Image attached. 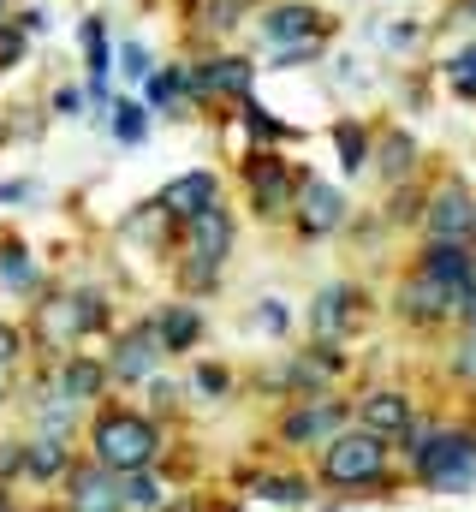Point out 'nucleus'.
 Listing matches in <instances>:
<instances>
[{"instance_id": "nucleus-30", "label": "nucleus", "mask_w": 476, "mask_h": 512, "mask_svg": "<svg viewBox=\"0 0 476 512\" xmlns=\"http://www.w3.org/2000/svg\"><path fill=\"white\" fill-rule=\"evenodd\" d=\"M244 120H250V131H256V137H280V126H274V120H268V114H262L256 102L244 108Z\"/></svg>"}, {"instance_id": "nucleus-23", "label": "nucleus", "mask_w": 476, "mask_h": 512, "mask_svg": "<svg viewBox=\"0 0 476 512\" xmlns=\"http://www.w3.org/2000/svg\"><path fill=\"white\" fill-rule=\"evenodd\" d=\"M114 137L119 143H143V137H149V114H143L137 102H119L114 108Z\"/></svg>"}, {"instance_id": "nucleus-37", "label": "nucleus", "mask_w": 476, "mask_h": 512, "mask_svg": "<svg viewBox=\"0 0 476 512\" xmlns=\"http://www.w3.org/2000/svg\"><path fill=\"white\" fill-rule=\"evenodd\" d=\"M459 310L471 316V328H476V286H471V292H465V298H459Z\"/></svg>"}, {"instance_id": "nucleus-14", "label": "nucleus", "mask_w": 476, "mask_h": 512, "mask_svg": "<svg viewBox=\"0 0 476 512\" xmlns=\"http://www.w3.org/2000/svg\"><path fill=\"white\" fill-rule=\"evenodd\" d=\"M66 489H72V495H66L72 507H102V512L119 507V471H108L102 459H96L90 471H78V477H72Z\"/></svg>"}, {"instance_id": "nucleus-35", "label": "nucleus", "mask_w": 476, "mask_h": 512, "mask_svg": "<svg viewBox=\"0 0 476 512\" xmlns=\"http://www.w3.org/2000/svg\"><path fill=\"white\" fill-rule=\"evenodd\" d=\"M262 322H268V328H286V310H280V304L268 298V304H262Z\"/></svg>"}, {"instance_id": "nucleus-22", "label": "nucleus", "mask_w": 476, "mask_h": 512, "mask_svg": "<svg viewBox=\"0 0 476 512\" xmlns=\"http://www.w3.org/2000/svg\"><path fill=\"white\" fill-rule=\"evenodd\" d=\"M346 304H352V292H346V286L322 292V298H316V328H322V334H340V328H346Z\"/></svg>"}, {"instance_id": "nucleus-10", "label": "nucleus", "mask_w": 476, "mask_h": 512, "mask_svg": "<svg viewBox=\"0 0 476 512\" xmlns=\"http://www.w3.org/2000/svg\"><path fill=\"white\" fill-rule=\"evenodd\" d=\"M346 221V197L328 185V179H304V209H298V227L304 233H334Z\"/></svg>"}, {"instance_id": "nucleus-15", "label": "nucleus", "mask_w": 476, "mask_h": 512, "mask_svg": "<svg viewBox=\"0 0 476 512\" xmlns=\"http://www.w3.org/2000/svg\"><path fill=\"white\" fill-rule=\"evenodd\" d=\"M250 185H256V209L262 215H280L292 203V179H286V161H250Z\"/></svg>"}, {"instance_id": "nucleus-6", "label": "nucleus", "mask_w": 476, "mask_h": 512, "mask_svg": "<svg viewBox=\"0 0 476 512\" xmlns=\"http://www.w3.org/2000/svg\"><path fill=\"white\" fill-rule=\"evenodd\" d=\"M161 358H167L161 328H131V334L119 340V352H114V376L119 382H143V376H155Z\"/></svg>"}, {"instance_id": "nucleus-11", "label": "nucleus", "mask_w": 476, "mask_h": 512, "mask_svg": "<svg viewBox=\"0 0 476 512\" xmlns=\"http://www.w3.org/2000/svg\"><path fill=\"white\" fill-rule=\"evenodd\" d=\"M346 423V411L334 405V399H316V405H304V411H292L286 417V441H298V447H316V441H334V429Z\"/></svg>"}, {"instance_id": "nucleus-3", "label": "nucleus", "mask_w": 476, "mask_h": 512, "mask_svg": "<svg viewBox=\"0 0 476 512\" xmlns=\"http://www.w3.org/2000/svg\"><path fill=\"white\" fill-rule=\"evenodd\" d=\"M381 471H387V441H381L375 429H363V435H334V441L322 447V477L340 483V489H363V483H375Z\"/></svg>"}, {"instance_id": "nucleus-34", "label": "nucleus", "mask_w": 476, "mask_h": 512, "mask_svg": "<svg viewBox=\"0 0 476 512\" xmlns=\"http://www.w3.org/2000/svg\"><path fill=\"white\" fill-rule=\"evenodd\" d=\"M18 24H24V36H42V30H48V12H24Z\"/></svg>"}, {"instance_id": "nucleus-24", "label": "nucleus", "mask_w": 476, "mask_h": 512, "mask_svg": "<svg viewBox=\"0 0 476 512\" xmlns=\"http://www.w3.org/2000/svg\"><path fill=\"white\" fill-rule=\"evenodd\" d=\"M0 280H6V286H36V262L18 251V245H6V251H0Z\"/></svg>"}, {"instance_id": "nucleus-28", "label": "nucleus", "mask_w": 476, "mask_h": 512, "mask_svg": "<svg viewBox=\"0 0 476 512\" xmlns=\"http://www.w3.org/2000/svg\"><path fill=\"white\" fill-rule=\"evenodd\" d=\"M173 96H179V72H149V102L167 108Z\"/></svg>"}, {"instance_id": "nucleus-5", "label": "nucleus", "mask_w": 476, "mask_h": 512, "mask_svg": "<svg viewBox=\"0 0 476 512\" xmlns=\"http://www.w3.org/2000/svg\"><path fill=\"white\" fill-rule=\"evenodd\" d=\"M423 274H435L453 298H465L476 286V256L459 245V239H435L429 251H423Z\"/></svg>"}, {"instance_id": "nucleus-16", "label": "nucleus", "mask_w": 476, "mask_h": 512, "mask_svg": "<svg viewBox=\"0 0 476 512\" xmlns=\"http://www.w3.org/2000/svg\"><path fill=\"white\" fill-rule=\"evenodd\" d=\"M24 471H30L36 483H60V477L72 471V453H66V441H60V435H48V441H30V447H24Z\"/></svg>"}, {"instance_id": "nucleus-27", "label": "nucleus", "mask_w": 476, "mask_h": 512, "mask_svg": "<svg viewBox=\"0 0 476 512\" xmlns=\"http://www.w3.org/2000/svg\"><path fill=\"white\" fill-rule=\"evenodd\" d=\"M18 54H24V24H6V18H0V72H6Z\"/></svg>"}, {"instance_id": "nucleus-38", "label": "nucleus", "mask_w": 476, "mask_h": 512, "mask_svg": "<svg viewBox=\"0 0 476 512\" xmlns=\"http://www.w3.org/2000/svg\"><path fill=\"white\" fill-rule=\"evenodd\" d=\"M24 197V185H0V203H18Z\"/></svg>"}, {"instance_id": "nucleus-13", "label": "nucleus", "mask_w": 476, "mask_h": 512, "mask_svg": "<svg viewBox=\"0 0 476 512\" xmlns=\"http://www.w3.org/2000/svg\"><path fill=\"white\" fill-rule=\"evenodd\" d=\"M363 429H375L381 441L411 435V405H405V393H369V399H363Z\"/></svg>"}, {"instance_id": "nucleus-25", "label": "nucleus", "mask_w": 476, "mask_h": 512, "mask_svg": "<svg viewBox=\"0 0 476 512\" xmlns=\"http://www.w3.org/2000/svg\"><path fill=\"white\" fill-rule=\"evenodd\" d=\"M334 137H340V155H346V173H357V167H363V155H369V143H363V131H357V126H340Z\"/></svg>"}, {"instance_id": "nucleus-12", "label": "nucleus", "mask_w": 476, "mask_h": 512, "mask_svg": "<svg viewBox=\"0 0 476 512\" xmlns=\"http://www.w3.org/2000/svg\"><path fill=\"white\" fill-rule=\"evenodd\" d=\"M399 304H405V316H411V322H441V316H447L459 298H453V292H447L435 274H417V280L399 292Z\"/></svg>"}, {"instance_id": "nucleus-19", "label": "nucleus", "mask_w": 476, "mask_h": 512, "mask_svg": "<svg viewBox=\"0 0 476 512\" xmlns=\"http://www.w3.org/2000/svg\"><path fill=\"white\" fill-rule=\"evenodd\" d=\"M197 334H203V316H197L191 304L167 310V322H161V346H167V352H191V346H197Z\"/></svg>"}, {"instance_id": "nucleus-33", "label": "nucleus", "mask_w": 476, "mask_h": 512, "mask_svg": "<svg viewBox=\"0 0 476 512\" xmlns=\"http://www.w3.org/2000/svg\"><path fill=\"white\" fill-rule=\"evenodd\" d=\"M12 471H24V447H6L0 453V477H12Z\"/></svg>"}, {"instance_id": "nucleus-4", "label": "nucleus", "mask_w": 476, "mask_h": 512, "mask_svg": "<svg viewBox=\"0 0 476 512\" xmlns=\"http://www.w3.org/2000/svg\"><path fill=\"white\" fill-rule=\"evenodd\" d=\"M191 286H209L215 280V268L227 262V251H233V215L221 209V197L209 203V209H197L191 215Z\"/></svg>"}, {"instance_id": "nucleus-17", "label": "nucleus", "mask_w": 476, "mask_h": 512, "mask_svg": "<svg viewBox=\"0 0 476 512\" xmlns=\"http://www.w3.org/2000/svg\"><path fill=\"white\" fill-rule=\"evenodd\" d=\"M102 382H108V370H102V364H90V358H72V364L60 370V393H66L72 405L96 399V393H102Z\"/></svg>"}, {"instance_id": "nucleus-18", "label": "nucleus", "mask_w": 476, "mask_h": 512, "mask_svg": "<svg viewBox=\"0 0 476 512\" xmlns=\"http://www.w3.org/2000/svg\"><path fill=\"white\" fill-rule=\"evenodd\" d=\"M262 30H268L274 48H280V42H304V36H316V12H310V6H280Z\"/></svg>"}, {"instance_id": "nucleus-39", "label": "nucleus", "mask_w": 476, "mask_h": 512, "mask_svg": "<svg viewBox=\"0 0 476 512\" xmlns=\"http://www.w3.org/2000/svg\"><path fill=\"white\" fill-rule=\"evenodd\" d=\"M0 18H6V0H0Z\"/></svg>"}, {"instance_id": "nucleus-7", "label": "nucleus", "mask_w": 476, "mask_h": 512, "mask_svg": "<svg viewBox=\"0 0 476 512\" xmlns=\"http://www.w3.org/2000/svg\"><path fill=\"white\" fill-rule=\"evenodd\" d=\"M476 233V203L459 191V185H447L435 203H429V239H471Z\"/></svg>"}, {"instance_id": "nucleus-36", "label": "nucleus", "mask_w": 476, "mask_h": 512, "mask_svg": "<svg viewBox=\"0 0 476 512\" xmlns=\"http://www.w3.org/2000/svg\"><path fill=\"white\" fill-rule=\"evenodd\" d=\"M459 370H465V376H476V328H471V340H465V358H459Z\"/></svg>"}, {"instance_id": "nucleus-26", "label": "nucleus", "mask_w": 476, "mask_h": 512, "mask_svg": "<svg viewBox=\"0 0 476 512\" xmlns=\"http://www.w3.org/2000/svg\"><path fill=\"white\" fill-rule=\"evenodd\" d=\"M119 72H125V78H137V84H149V72H155V66H149V54H143L137 42H125V48H119Z\"/></svg>"}, {"instance_id": "nucleus-21", "label": "nucleus", "mask_w": 476, "mask_h": 512, "mask_svg": "<svg viewBox=\"0 0 476 512\" xmlns=\"http://www.w3.org/2000/svg\"><path fill=\"white\" fill-rule=\"evenodd\" d=\"M119 507H161V483L149 471H119Z\"/></svg>"}, {"instance_id": "nucleus-20", "label": "nucleus", "mask_w": 476, "mask_h": 512, "mask_svg": "<svg viewBox=\"0 0 476 512\" xmlns=\"http://www.w3.org/2000/svg\"><path fill=\"white\" fill-rule=\"evenodd\" d=\"M256 501H268V507H310V483L304 477H262Z\"/></svg>"}, {"instance_id": "nucleus-1", "label": "nucleus", "mask_w": 476, "mask_h": 512, "mask_svg": "<svg viewBox=\"0 0 476 512\" xmlns=\"http://www.w3.org/2000/svg\"><path fill=\"white\" fill-rule=\"evenodd\" d=\"M90 441H96V459H102L108 471H143V465L161 453L155 423H149V417H137V411H102Z\"/></svg>"}, {"instance_id": "nucleus-31", "label": "nucleus", "mask_w": 476, "mask_h": 512, "mask_svg": "<svg viewBox=\"0 0 476 512\" xmlns=\"http://www.w3.org/2000/svg\"><path fill=\"white\" fill-rule=\"evenodd\" d=\"M18 346H24V340H18V328H6V322H0V370L18 358Z\"/></svg>"}, {"instance_id": "nucleus-32", "label": "nucleus", "mask_w": 476, "mask_h": 512, "mask_svg": "<svg viewBox=\"0 0 476 512\" xmlns=\"http://www.w3.org/2000/svg\"><path fill=\"white\" fill-rule=\"evenodd\" d=\"M197 387H203V393H227V376H221V370H197Z\"/></svg>"}, {"instance_id": "nucleus-8", "label": "nucleus", "mask_w": 476, "mask_h": 512, "mask_svg": "<svg viewBox=\"0 0 476 512\" xmlns=\"http://www.w3.org/2000/svg\"><path fill=\"white\" fill-rule=\"evenodd\" d=\"M96 322H102V298H54V304H42V334H54V340H78Z\"/></svg>"}, {"instance_id": "nucleus-2", "label": "nucleus", "mask_w": 476, "mask_h": 512, "mask_svg": "<svg viewBox=\"0 0 476 512\" xmlns=\"http://www.w3.org/2000/svg\"><path fill=\"white\" fill-rule=\"evenodd\" d=\"M411 453H417V471L447 495H465L476 483V441L465 429H429V435H417Z\"/></svg>"}, {"instance_id": "nucleus-9", "label": "nucleus", "mask_w": 476, "mask_h": 512, "mask_svg": "<svg viewBox=\"0 0 476 512\" xmlns=\"http://www.w3.org/2000/svg\"><path fill=\"white\" fill-rule=\"evenodd\" d=\"M215 197H221L215 173H185V179H173V185H167V191H161L155 203H161V209H167L173 221H191V215H197V209H209Z\"/></svg>"}, {"instance_id": "nucleus-29", "label": "nucleus", "mask_w": 476, "mask_h": 512, "mask_svg": "<svg viewBox=\"0 0 476 512\" xmlns=\"http://www.w3.org/2000/svg\"><path fill=\"white\" fill-rule=\"evenodd\" d=\"M453 84H459L465 96H476V48H465V54L453 60Z\"/></svg>"}]
</instances>
